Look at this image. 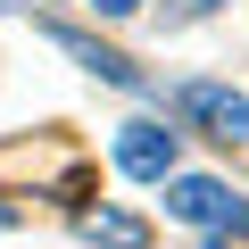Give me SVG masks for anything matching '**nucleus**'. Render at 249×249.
I'll list each match as a JSON object with an SVG mask.
<instances>
[{
  "label": "nucleus",
  "mask_w": 249,
  "mask_h": 249,
  "mask_svg": "<svg viewBox=\"0 0 249 249\" xmlns=\"http://www.w3.org/2000/svg\"><path fill=\"white\" fill-rule=\"evenodd\" d=\"M208 9H216V0H158V17H166V25H191V17H208Z\"/></svg>",
  "instance_id": "423d86ee"
},
{
  "label": "nucleus",
  "mask_w": 249,
  "mask_h": 249,
  "mask_svg": "<svg viewBox=\"0 0 249 249\" xmlns=\"http://www.w3.org/2000/svg\"><path fill=\"white\" fill-rule=\"evenodd\" d=\"M116 175H133V183H166L175 175V133H166L158 116L116 124Z\"/></svg>",
  "instance_id": "7ed1b4c3"
},
{
  "label": "nucleus",
  "mask_w": 249,
  "mask_h": 249,
  "mask_svg": "<svg viewBox=\"0 0 249 249\" xmlns=\"http://www.w3.org/2000/svg\"><path fill=\"white\" fill-rule=\"evenodd\" d=\"M208 249H241V232H232V241H208Z\"/></svg>",
  "instance_id": "1a4fd4ad"
},
{
  "label": "nucleus",
  "mask_w": 249,
  "mask_h": 249,
  "mask_svg": "<svg viewBox=\"0 0 249 249\" xmlns=\"http://www.w3.org/2000/svg\"><path fill=\"white\" fill-rule=\"evenodd\" d=\"M75 232H83L91 249H150V224H142V216H124V208H83Z\"/></svg>",
  "instance_id": "39448f33"
},
{
  "label": "nucleus",
  "mask_w": 249,
  "mask_h": 249,
  "mask_svg": "<svg viewBox=\"0 0 249 249\" xmlns=\"http://www.w3.org/2000/svg\"><path fill=\"white\" fill-rule=\"evenodd\" d=\"M0 224H17V208H9V199H0Z\"/></svg>",
  "instance_id": "6e6552de"
},
{
  "label": "nucleus",
  "mask_w": 249,
  "mask_h": 249,
  "mask_svg": "<svg viewBox=\"0 0 249 249\" xmlns=\"http://www.w3.org/2000/svg\"><path fill=\"white\" fill-rule=\"evenodd\" d=\"M42 34H50V50H67V58H75L83 75H100V83H116V91H150V83H142V67H133V58H116L108 42L75 34V25H42Z\"/></svg>",
  "instance_id": "20e7f679"
},
{
  "label": "nucleus",
  "mask_w": 249,
  "mask_h": 249,
  "mask_svg": "<svg viewBox=\"0 0 249 249\" xmlns=\"http://www.w3.org/2000/svg\"><path fill=\"white\" fill-rule=\"evenodd\" d=\"M166 216L208 224V232H249V208H241L216 175H166Z\"/></svg>",
  "instance_id": "f257e3e1"
},
{
  "label": "nucleus",
  "mask_w": 249,
  "mask_h": 249,
  "mask_svg": "<svg viewBox=\"0 0 249 249\" xmlns=\"http://www.w3.org/2000/svg\"><path fill=\"white\" fill-rule=\"evenodd\" d=\"M175 108L199 124L208 142H249V91H232V83H175Z\"/></svg>",
  "instance_id": "f03ea898"
},
{
  "label": "nucleus",
  "mask_w": 249,
  "mask_h": 249,
  "mask_svg": "<svg viewBox=\"0 0 249 249\" xmlns=\"http://www.w3.org/2000/svg\"><path fill=\"white\" fill-rule=\"evenodd\" d=\"M133 9H150V0H91V17H133Z\"/></svg>",
  "instance_id": "0eeeda50"
}]
</instances>
